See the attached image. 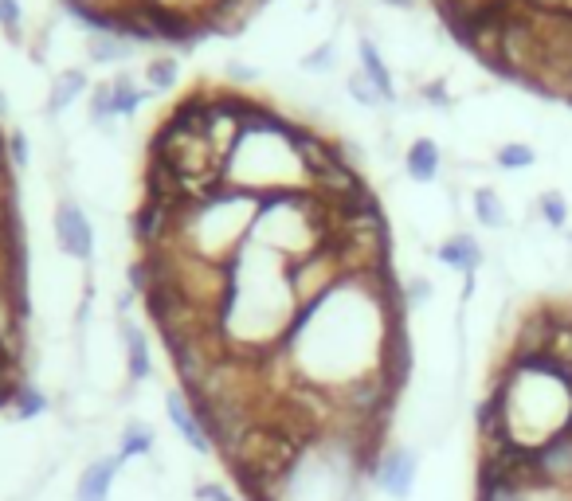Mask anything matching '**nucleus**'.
Here are the masks:
<instances>
[{
  "label": "nucleus",
  "instance_id": "1",
  "mask_svg": "<svg viewBox=\"0 0 572 501\" xmlns=\"http://www.w3.org/2000/svg\"><path fill=\"white\" fill-rule=\"evenodd\" d=\"M420 482V451L404 443H384L369 458V486L388 501H408Z\"/></svg>",
  "mask_w": 572,
  "mask_h": 501
},
{
  "label": "nucleus",
  "instance_id": "2",
  "mask_svg": "<svg viewBox=\"0 0 572 501\" xmlns=\"http://www.w3.org/2000/svg\"><path fill=\"white\" fill-rule=\"evenodd\" d=\"M165 419L173 423V431L181 435V443L189 447L192 455H200V458L220 455V451H216V439H212V431H208V423H204V415L192 404V396L185 388L165 392Z\"/></svg>",
  "mask_w": 572,
  "mask_h": 501
},
{
  "label": "nucleus",
  "instance_id": "3",
  "mask_svg": "<svg viewBox=\"0 0 572 501\" xmlns=\"http://www.w3.org/2000/svg\"><path fill=\"white\" fill-rule=\"evenodd\" d=\"M533 478L541 490L572 494V431L549 439L545 447L533 451Z\"/></svg>",
  "mask_w": 572,
  "mask_h": 501
},
{
  "label": "nucleus",
  "instance_id": "4",
  "mask_svg": "<svg viewBox=\"0 0 572 501\" xmlns=\"http://www.w3.org/2000/svg\"><path fill=\"white\" fill-rule=\"evenodd\" d=\"M122 466H126V458L118 455V451L87 458L83 470H79V478H75V494H71V501H110L118 478H122Z\"/></svg>",
  "mask_w": 572,
  "mask_h": 501
},
{
  "label": "nucleus",
  "instance_id": "5",
  "mask_svg": "<svg viewBox=\"0 0 572 501\" xmlns=\"http://www.w3.org/2000/svg\"><path fill=\"white\" fill-rule=\"evenodd\" d=\"M55 239H59L63 255H71V259H79V263L91 259L95 235H91V224H87V216H83L79 204H71V200L59 204V212H55Z\"/></svg>",
  "mask_w": 572,
  "mask_h": 501
},
{
  "label": "nucleus",
  "instance_id": "6",
  "mask_svg": "<svg viewBox=\"0 0 572 501\" xmlns=\"http://www.w3.org/2000/svg\"><path fill=\"white\" fill-rule=\"evenodd\" d=\"M122 353H126V380L145 384L153 376V349H149L145 329L130 318H122Z\"/></svg>",
  "mask_w": 572,
  "mask_h": 501
},
{
  "label": "nucleus",
  "instance_id": "7",
  "mask_svg": "<svg viewBox=\"0 0 572 501\" xmlns=\"http://www.w3.org/2000/svg\"><path fill=\"white\" fill-rule=\"evenodd\" d=\"M435 255H439V263H443V267L467 274V278H475V271L482 267V243H478L475 235H467V231H459V235L443 239Z\"/></svg>",
  "mask_w": 572,
  "mask_h": 501
},
{
  "label": "nucleus",
  "instance_id": "8",
  "mask_svg": "<svg viewBox=\"0 0 572 501\" xmlns=\"http://www.w3.org/2000/svg\"><path fill=\"white\" fill-rule=\"evenodd\" d=\"M114 451L126 458V462L153 458V455H157V431H153L145 419H126V423H122V431H118Z\"/></svg>",
  "mask_w": 572,
  "mask_h": 501
},
{
  "label": "nucleus",
  "instance_id": "9",
  "mask_svg": "<svg viewBox=\"0 0 572 501\" xmlns=\"http://www.w3.org/2000/svg\"><path fill=\"white\" fill-rule=\"evenodd\" d=\"M8 411H12V419L28 423V419H40V415H48L51 400H48V392H44L40 384H28V380H20V388H16V396H12Z\"/></svg>",
  "mask_w": 572,
  "mask_h": 501
},
{
  "label": "nucleus",
  "instance_id": "10",
  "mask_svg": "<svg viewBox=\"0 0 572 501\" xmlns=\"http://www.w3.org/2000/svg\"><path fill=\"white\" fill-rule=\"evenodd\" d=\"M408 177L420 184H428L439 177V145H435V141L420 137V141L408 149Z\"/></svg>",
  "mask_w": 572,
  "mask_h": 501
},
{
  "label": "nucleus",
  "instance_id": "11",
  "mask_svg": "<svg viewBox=\"0 0 572 501\" xmlns=\"http://www.w3.org/2000/svg\"><path fill=\"white\" fill-rule=\"evenodd\" d=\"M475 220L482 228H506L510 224V216H506V204H502V196L494 192V188H478L475 192Z\"/></svg>",
  "mask_w": 572,
  "mask_h": 501
},
{
  "label": "nucleus",
  "instance_id": "12",
  "mask_svg": "<svg viewBox=\"0 0 572 501\" xmlns=\"http://www.w3.org/2000/svg\"><path fill=\"white\" fill-rule=\"evenodd\" d=\"M361 59H365V79L381 91L384 102H392V98H396V87H392V79H388V71H384V59L377 55V47L369 44V40L361 44Z\"/></svg>",
  "mask_w": 572,
  "mask_h": 501
},
{
  "label": "nucleus",
  "instance_id": "13",
  "mask_svg": "<svg viewBox=\"0 0 572 501\" xmlns=\"http://www.w3.org/2000/svg\"><path fill=\"white\" fill-rule=\"evenodd\" d=\"M537 208H541V220H545L553 231H561L565 224H569V204H565V196H561V192H541Z\"/></svg>",
  "mask_w": 572,
  "mask_h": 501
},
{
  "label": "nucleus",
  "instance_id": "14",
  "mask_svg": "<svg viewBox=\"0 0 572 501\" xmlns=\"http://www.w3.org/2000/svg\"><path fill=\"white\" fill-rule=\"evenodd\" d=\"M110 91H114V114H134L138 110V102H142V94H138V87L130 83V75H118L114 83H110Z\"/></svg>",
  "mask_w": 572,
  "mask_h": 501
},
{
  "label": "nucleus",
  "instance_id": "15",
  "mask_svg": "<svg viewBox=\"0 0 572 501\" xmlns=\"http://www.w3.org/2000/svg\"><path fill=\"white\" fill-rule=\"evenodd\" d=\"M533 161H537V153H533L529 145H518V141L498 149V165H502V169H529Z\"/></svg>",
  "mask_w": 572,
  "mask_h": 501
},
{
  "label": "nucleus",
  "instance_id": "16",
  "mask_svg": "<svg viewBox=\"0 0 572 501\" xmlns=\"http://www.w3.org/2000/svg\"><path fill=\"white\" fill-rule=\"evenodd\" d=\"M87 87V79L79 75V71H71V75H63L59 83H55V94H51V110H59V106H67L75 94Z\"/></svg>",
  "mask_w": 572,
  "mask_h": 501
},
{
  "label": "nucleus",
  "instance_id": "17",
  "mask_svg": "<svg viewBox=\"0 0 572 501\" xmlns=\"http://www.w3.org/2000/svg\"><path fill=\"white\" fill-rule=\"evenodd\" d=\"M149 83H153L157 91H169V87L177 83V63H173V59L153 63V67H149Z\"/></svg>",
  "mask_w": 572,
  "mask_h": 501
},
{
  "label": "nucleus",
  "instance_id": "18",
  "mask_svg": "<svg viewBox=\"0 0 572 501\" xmlns=\"http://www.w3.org/2000/svg\"><path fill=\"white\" fill-rule=\"evenodd\" d=\"M91 114L95 118H114V91H110V83H102V87H95V98H91Z\"/></svg>",
  "mask_w": 572,
  "mask_h": 501
},
{
  "label": "nucleus",
  "instance_id": "19",
  "mask_svg": "<svg viewBox=\"0 0 572 501\" xmlns=\"http://www.w3.org/2000/svg\"><path fill=\"white\" fill-rule=\"evenodd\" d=\"M196 501H243L236 498L228 486H220V482H200L196 486Z\"/></svg>",
  "mask_w": 572,
  "mask_h": 501
},
{
  "label": "nucleus",
  "instance_id": "20",
  "mask_svg": "<svg viewBox=\"0 0 572 501\" xmlns=\"http://www.w3.org/2000/svg\"><path fill=\"white\" fill-rule=\"evenodd\" d=\"M349 91L357 94V98H361L365 106H373V102H384L381 91H377V87H373V83H369L365 75H353V79H349Z\"/></svg>",
  "mask_w": 572,
  "mask_h": 501
},
{
  "label": "nucleus",
  "instance_id": "21",
  "mask_svg": "<svg viewBox=\"0 0 572 501\" xmlns=\"http://www.w3.org/2000/svg\"><path fill=\"white\" fill-rule=\"evenodd\" d=\"M428 298H431L428 278H412V282H408V290H404V306H420V302H428Z\"/></svg>",
  "mask_w": 572,
  "mask_h": 501
},
{
  "label": "nucleus",
  "instance_id": "22",
  "mask_svg": "<svg viewBox=\"0 0 572 501\" xmlns=\"http://www.w3.org/2000/svg\"><path fill=\"white\" fill-rule=\"evenodd\" d=\"M0 24H4V28H16V24H20V8H16V0H0Z\"/></svg>",
  "mask_w": 572,
  "mask_h": 501
},
{
  "label": "nucleus",
  "instance_id": "23",
  "mask_svg": "<svg viewBox=\"0 0 572 501\" xmlns=\"http://www.w3.org/2000/svg\"><path fill=\"white\" fill-rule=\"evenodd\" d=\"M428 94H431V102H435V106H447V91H443V83H431Z\"/></svg>",
  "mask_w": 572,
  "mask_h": 501
},
{
  "label": "nucleus",
  "instance_id": "24",
  "mask_svg": "<svg viewBox=\"0 0 572 501\" xmlns=\"http://www.w3.org/2000/svg\"><path fill=\"white\" fill-rule=\"evenodd\" d=\"M8 145H12V157H16V161H24V141H20V137H12Z\"/></svg>",
  "mask_w": 572,
  "mask_h": 501
},
{
  "label": "nucleus",
  "instance_id": "25",
  "mask_svg": "<svg viewBox=\"0 0 572 501\" xmlns=\"http://www.w3.org/2000/svg\"><path fill=\"white\" fill-rule=\"evenodd\" d=\"M232 75H236V79H247V75H251V71H247V67H243V63H232Z\"/></svg>",
  "mask_w": 572,
  "mask_h": 501
},
{
  "label": "nucleus",
  "instance_id": "26",
  "mask_svg": "<svg viewBox=\"0 0 572 501\" xmlns=\"http://www.w3.org/2000/svg\"><path fill=\"white\" fill-rule=\"evenodd\" d=\"M388 4H400V8H408V4H412V0H388Z\"/></svg>",
  "mask_w": 572,
  "mask_h": 501
}]
</instances>
